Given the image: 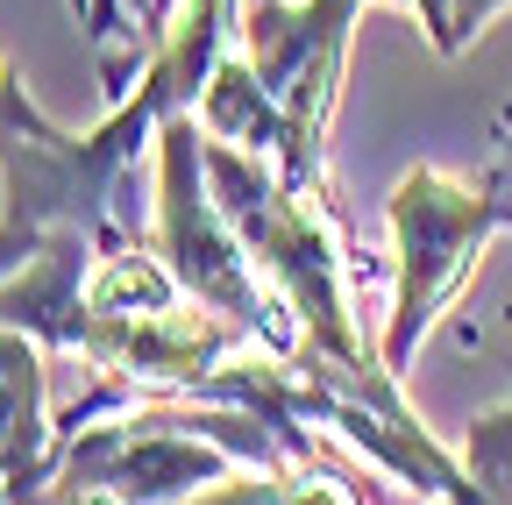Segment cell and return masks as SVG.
<instances>
[{"mask_svg":"<svg viewBox=\"0 0 512 505\" xmlns=\"http://www.w3.org/2000/svg\"><path fill=\"white\" fill-rule=\"evenodd\" d=\"M384 221H392V271H399L392 321H384V363L406 377V363L420 356L434 321L463 299L484 242L512 228V143L484 178L413 164L384 200Z\"/></svg>","mask_w":512,"mask_h":505,"instance_id":"obj_1","label":"cell"},{"mask_svg":"<svg viewBox=\"0 0 512 505\" xmlns=\"http://www.w3.org/2000/svg\"><path fill=\"white\" fill-rule=\"evenodd\" d=\"M143 242L164 257V271L178 278L185 299H200L207 313L235 321L264 356H299L306 349L292 306L264 285V271L249 264L235 221L214 200L207 136H200V121H192V114H171L157 129V207H150V235Z\"/></svg>","mask_w":512,"mask_h":505,"instance_id":"obj_2","label":"cell"},{"mask_svg":"<svg viewBox=\"0 0 512 505\" xmlns=\"http://www.w3.org/2000/svg\"><path fill=\"white\" fill-rule=\"evenodd\" d=\"M356 15H363V0H242V22H235L242 65L278 100L299 143L320 157H328V121L342 107Z\"/></svg>","mask_w":512,"mask_h":505,"instance_id":"obj_3","label":"cell"},{"mask_svg":"<svg viewBox=\"0 0 512 505\" xmlns=\"http://www.w3.org/2000/svg\"><path fill=\"white\" fill-rule=\"evenodd\" d=\"M72 15H79V29H86V43H93V57H100L107 107L128 100V93H136V79H143V65L157 57L150 36H143V22H136V0H72Z\"/></svg>","mask_w":512,"mask_h":505,"instance_id":"obj_4","label":"cell"},{"mask_svg":"<svg viewBox=\"0 0 512 505\" xmlns=\"http://www.w3.org/2000/svg\"><path fill=\"white\" fill-rule=\"evenodd\" d=\"M392 8H413V22L427 29V43H434V57H463L512 0H392Z\"/></svg>","mask_w":512,"mask_h":505,"instance_id":"obj_5","label":"cell"},{"mask_svg":"<svg viewBox=\"0 0 512 505\" xmlns=\"http://www.w3.org/2000/svg\"><path fill=\"white\" fill-rule=\"evenodd\" d=\"M171 15H178V0H136V22H143V36H150V50L164 43V29H171Z\"/></svg>","mask_w":512,"mask_h":505,"instance_id":"obj_6","label":"cell"},{"mask_svg":"<svg viewBox=\"0 0 512 505\" xmlns=\"http://www.w3.org/2000/svg\"><path fill=\"white\" fill-rule=\"evenodd\" d=\"M427 505H498V498H491V484H484V477L470 470V484H456V491H441V498H427Z\"/></svg>","mask_w":512,"mask_h":505,"instance_id":"obj_7","label":"cell"},{"mask_svg":"<svg viewBox=\"0 0 512 505\" xmlns=\"http://www.w3.org/2000/svg\"><path fill=\"white\" fill-rule=\"evenodd\" d=\"M0 72H8V65H0Z\"/></svg>","mask_w":512,"mask_h":505,"instance_id":"obj_8","label":"cell"}]
</instances>
